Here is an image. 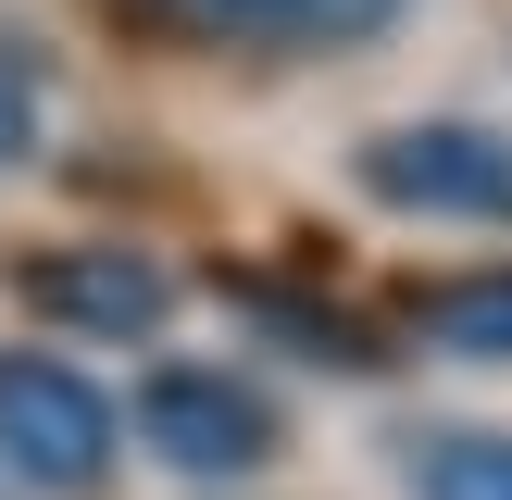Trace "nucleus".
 <instances>
[{
    "mask_svg": "<svg viewBox=\"0 0 512 500\" xmlns=\"http://www.w3.org/2000/svg\"><path fill=\"white\" fill-rule=\"evenodd\" d=\"M0 475L13 488H100L113 475V400L50 350H0Z\"/></svg>",
    "mask_w": 512,
    "mask_h": 500,
    "instance_id": "f257e3e1",
    "label": "nucleus"
},
{
    "mask_svg": "<svg viewBox=\"0 0 512 500\" xmlns=\"http://www.w3.org/2000/svg\"><path fill=\"white\" fill-rule=\"evenodd\" d=\"M363 188L425 225H512V138H488V125H388L363 150Z\"/></svg>",
    "mask_w": 512,
    "mask_h": 500,
    "instance_id": "f03ea898",
    "label": "nucleus"
},
{
    "mask_svg": "<svg viewBox=\"0 0 512 500\" xmlns=\"http://www.w3.org/2000/svg\"><path fill=\"white\" fill-rule=\"evenodd\" d=\"M138 438L163 450L175 475H263L275 400L250 388V375H225V363H163L138 388Z\"/></svg>",
    "mask_w": 512,
    "mask_h": 500,
    "instance_id": "7ed1b4c3",
    "label": "nucleus"
},
{
    "mask_svg": "<svg viewBox=\"0 0 512 500\" xmlns=\"http://www.w3.org/2000/svg\"><path fill=\"white\" fill-rule=\"evenodd\" d=\"M13 288H25V313H50V325H75V338H150V325L175 313V275L150 263V250H38V263H13Z\"/></svg>",
    "mask_w": 512,
    "mask_h": 500,
    "instance_id": "20e7f679",
    "label": "nucleus"
},
{
    "mask_svg": "<svg viewBox=\"0 0 512 500\" xmlns=\"http://www.w3.org/2000/svg\"><path fill=\"white\" fill-rule=\"evenodd\" d=\"M138 13L188 25V38H263V50H350L400 25V0H138Z\"/></svg>",
    "mask_w": 512,
    "mask_h": 500,
    "instance_id": "39448f33",
    "label": "nucleus"
},
{
    "mask_svg": "<svg viewBox=\"0 0 512 500\" xmlns=\"http://www.w3.org/2000/svg\"><path fill=\"white\" fill-rule=\"evenodd\" d=\"M413 338L463 350V363H512V263H475V275L413 288Z\"/></svg>",
    "mask_w": 512,
    "mask_h": 500,
    "instance_id": "423d86ee",
    "label": "nucleus"
},
{
    "mask_svg": "<svg viewBox=\"0 0 512 500\" xmlns=\"http://www.w3.org/2000/svg\"><path fill=\"white\" fill-rule=\"evenodd\" d=\"M413 500H512V438H488V425L413 438Z\"/></svg>",
    "mask_w": 512,
    "mask_h": 500,
    "instance_id": "0eeeda50",
    "label": "nucleus"
},
{
    "mask_svg": "<svg viewBox=\"0 0 512 500\" xmlns=\"http://www.w3.org/2000/svg\"><path fill=\"white\" fill-rule=\"evenodd\" d=\"M38 100H50L38 50H25V38H0V163H25V150H38Z\"/></svg>",
    "mask_w": 512,
    "mask_h": 500,
    "instance_id": "6e6552de",
    "label": "nucleus"
},
{
    "mask_svg": "<svg viewBox=\"0 0 512 500\" xmlns=\"http://www.w3.org/2000/svg\"><path fill=\"white\" fill-rule=\"evenodd\" d=\"M0 488H13V475H0Z\"/></svg>",
    "mask_w": 512,
    "mask_h": 500,
    "instance_id": "1a4fd4ad",
    "label": "nucleus"
}]
</instances>
